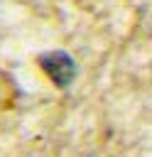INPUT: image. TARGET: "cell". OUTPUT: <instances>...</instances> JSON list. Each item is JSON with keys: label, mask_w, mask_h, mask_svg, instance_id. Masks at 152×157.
Returning a JSON list of instances; mask_svg holds the SVG:
<instances>
[{"label": "cell", "mask_w": 152, "mask_h": 157, "mask_svg": "<svg viewBox=\"0 0 152 157\" xmlns=\"http://www.w3.org/2000/svg\"><path fill=\"white\" fill-rule=\"evenodd\" d=\"M37 61H39V69L49 76V81L56 88H66L76 78V61L66 52H59V49L56 52H47V54H39Z\"/></svg>", "instance_id": "cell-1"}]
</instances>
